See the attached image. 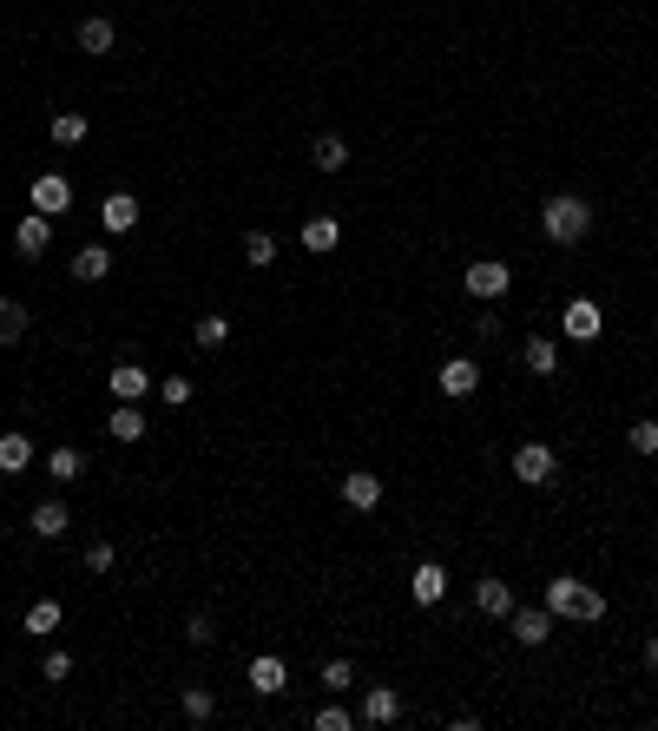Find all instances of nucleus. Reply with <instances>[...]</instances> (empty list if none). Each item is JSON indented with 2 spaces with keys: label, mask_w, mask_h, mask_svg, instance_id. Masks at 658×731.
I'll return each mask as SVG.
<instances>
[{
  "label": "nucleus",
  "mask_w": 658,
  "mask_h": 731,
  "mask_svg": "<svg viewBox=\"0 0 658 731\" xmlns=\"http://www.w3.org/2000/svg\"><path fill=\"white\" fill-rule=\"evenodd\" d=\"M20 330H27V303L0 297V343H20Z\"/></svg>",
  "instance_id": "7c9ffc66"
},
{
  "label": "nucleus",
  "mask_w": 658,
  "mask_h": 731,
  "mask_svg": "<svg viewBox=\"0 0 658 731\" xmlns=\"http://www.w3.org/2000/svg\"><path fill=\"white\" fill-rule=\"evenodd\" d=\"M507 626H514L520 646H547V639H553V613H547V600H540V606H514V613H507Z\"/></svg>",
  "instance_id": "423d86ee"
},
{
  "label": "nucleus",
  "mask_w": 658,
  "mask_h": 731,
  "mask_svg": "<svg viewBox=\"0 0 658 731\" xmlns=\"http://www.w3.org/2000/svg\"><path fill=\"white\" fill-rule=\"evenodd\" d=\"M53 145H86V132H93V126H86V112H53Z\"/></svg>",
  "instance_id": "a878e982"
},
{
  "label": "nucleus",
  "mask_w": 658,
  "mask_h": 731,
  "mask_svg": "<svg viewBox=\"0 0 658 731\" xmlns=\"http://www.w3.org/2000/svg\"><path fill=\"white\" fill-rule=\"evenodd\" d=\"M343 501H349V508H362V514L382 508V475H369V468H349V475H343Z\"/></svg>",
  "instance_id": "f8f14e48"
},
{
  "label": "nucleus",
  "mask_w": 658,
  "mask_h": 731,
  "mask_svg": "<svg viewBox=\"0 0 658 731\" xmlns=\"http://www.w3.org/2000/svg\"><path fill=\"white\" fill-rule=\"evenodd\" d=\"M441 396H474V389H481V363H474V356H448V363H441Z\"/></svg>",
  "instance_id": "0eeeda50"
},
{
  "label": "nucleus",
  "mask_w": 658,
  "mask_h": 731,
  "mask_svg": "<svg viewBox=\"0 0 658 731\" xmlns=\"http://www.w3.org/2000/svg\"><path fill=\"white\" fill-rule=\"evenodd\" d=\"M244 264H251V271H270V264H277V238H270V231H251V238H244Z\"/></svg>",
  "instance_id": "cd10ccee"
},
{
  "label": "nucleus",
  "mask_w": 658,
  "mask_h": 731,
  "mask_svg": "<svg viewBox=\"0 0 658 731\" xmlns=\"http://www.w3.org/2000/svg\"><path fill=\"white\" fill-rule=\"evenodd\" d=\"M461 284H468V297L494 303V297H507V290H514V271H507V264H494V257H481V264H468V271H461Z\"/></svg>",
  "instance_id": "39448f33"
},
{
  "label": "nucleus",
  "mask_w": 658,
  "mask_h": 731,
  "mask_svg": "<svg viewBox=\"0 0 658 731\" xmlns=\"http://www.w3.org/2000/svg\"><path fill=\"white\" fill-rule=\"evenodd\" d=\"M408 593H415V606H441L448 600V567H441V560H422V567L408 573Z\"/></svg>",
  "instance_id": "6e6552de"
},
{
  "label": "nucleus",
  "mask_w": 658,
  "mask_h": 731,
  "mask_svg": "<svg viewBox=\"0 0 658 731\" xmlns=\"http://www.w3.org/2000/svg\"><path fill=\"white\" fill-rule=\"evenodd\" d=\"M47 475H53V481H79V475H86V455H79L73 442H60V448L47 455Z\"/></svg>",
  "instance_id": "b1692460"
},
{
  "label": "nucleus",
  "mask_w": 658,
  "mask_h": 731,
  "mask_svg": "<svg viewBox=\"0 0 658 731\" xmlns=\"http://www.w3.org/2000/svg\"><path fill=\"white\" fill-rule=\"evenodd\" d=\"M402 718V692L395 685H369V699H362V725H395Z\"/></svg>",
  "instance_id": "4468645a"
},
{
  "label": "nucleus",
  "mask_w": 658,
  "mask_h": 731,
  "mask_svg": "<svg viewBox=\"0 0 658 731\" xmlns=\"http://www.w3.org/2000/svg\"><path fill=\"white\" fill-rule=\"evenodd\" d=\"M185 639H191V646H211V639H218V620H211V613H191V620H185Z\"/></svg>",
  "instance_id": "e433bc0d"
},
{
  "label": "nucleus",
  "mask_w": 658,
  "mask_h": 731,
  "mask_svg": "<svg viewBox=\"0 0 658 731\" xmlns=\"http://www.w3.org/2000/svg\"><path fill=\"white\" fill-rule=\"evenodd\" d=\"M310 165H316V172H343V165H349V145L336 139V132H323V139L310 145Z\"/></svg>",
  "instance_id": "4be33fe9"
},
{
  "label": "nucleus",
  "mask_w": 658,
  "mask_h": 731,
  "mask_svg": "<svg viewBox=\"0 0 658 731\" xmlns=\"http://www.w3.org/2000/svg\"><path fill=\"white\" fill-rule=\"evenodd\" d=\"M547 613L553 620H606V593L586 587V580H573V573H553L547 580Z\"/></svg>",
  "instance_id": "f03ea898"
},
{
  "label": "nucleus",
  "mask_w": 658,
  "mask_h": 731,
  "mask_svg": "<svg viewBox=\"0 0 658 731\" xmlns=\"http://www.w3.org/2000/svg\"><path fill=\"white\" fill-rule=\"evenodd\" d=\"M336 244H343V224H336V218H310V224H303V251L323 257V251H336Z\"/></svg>",
  "instance_id": "412c9836"
},
{
  "label": "nucleus",
  "mask_w": 658,
  "mask_h": 731,
  "mask_svg": "<svg viewBox=\"0 0 658 731\" xmlns=\"http://www.w3.org/2000/svg\"><path fill=\"white\" fill-rule=\"evenodd\" d=\"M211 712H218L211 685H185V718H191V725H211Z\"/></svg>",
  "instance_id": "c756f323"
},
{
  "label": "nucleus",
  "mask_w": 658,
  "mask_h": 731,
  "mask_svg": "<svg viewBox=\"0 0 658 731\" xmlns=\"http://www.w3.org/2000/svg\"><path fill=\"white\" fill-rule=\"evenodd\" d=\"M520 356H527L533 376H553V369H560V343H553V336H540V330H533L527 343H520Z\"/></svg>",
  "instance_id": "6ab92c4d"
},
{
  "label": "nucleus",
  "mask_w": 658,
  "mask_h": 731,
  "mask_svg": "<svg viewBox=\"0 0 658 731\" xmlns=\"http://www.w3.org/2000/svg\"><path fill=\"white\" fill-rule=\"evenodd\" d=\"M47 244H53V218L47 211H27V218L14 224V251L20 257H47Z\"/></svg>",
  "instance_id": "1a4fd4ad"
},
{
  "label": "nucleus",
  "mask_w": 658,
  "mask_h": 731,
  "mask_svg": "<svg viewBox=\"0 0 658 731\" xmlns=\"http://www.w3.org/2000/svg\"><path fill=\"white\" fill-rule=\"evenodd\" d=\"M33 211H47V218L73 211V185H66L60 172H40V178H33Z\"/></svg>",
  "instance_id": "9d476101"
},
{
  "label": "nucleus",
  "mask_w": 658,
  "mask_h": 731,
  "mask_svg": "<svg viewBox=\"0 0 658 731\" xmlns=\"http://www.w3.org/2000/svg\"><path fill=\"white\" fill-rule=\"evenodd\" d=\"M106 389H112V402H139L152 389V376L139 363H119V369H106Z\"/></svg>",
  "instance_id": "2eb2a0df"
},
{
  "label": "nucleus",
  "mask_w": 658,
  "mask_h": 731,
  "mask_svg": "<svg viewBox=\"0 0 658 731\" xmlns=\"http://www.w3.org/2000/svg\"><path fill=\"white\" fill-rule=\"evenodd\" d=\"M106 271H112V251H106V244H86V251H73V277H79V284H99Z\"/></svg>",
  "instance_id": "aec40b11"
},
{
  "label": "nucleus",
  "mask_w": 658,
  "mask_h": 731,
  "mask_svg": "<svg viewBox=\"0 0 658 731\" xmlns=\"http://www.w3.org/2000/svg\"><path fill=\"white\" fill-rule=\"evenodd\" d=\"M474 606H481L487 620H507L514 613V587L507 580H474Z\"/></svg>",
  "instance_id": "f3484780"
},
{
  "label": "nucleus",
  "mask_w": 658,
  "mask_h": 731,
  "mask_svg": "<svg viewBox=\"0 0 658 731\" xmlns=\"http://www.w3.org/2000/svg\"><path fill=\"white\" fill-rule=\"evenodd\" d=\"M645 672H658V633L645 639Z\"/></svg>",
  "instance_id": "58836bf2"
},
{
  "label": "nucleus",
  "mask_w": 658,
  "mask_h": 731,
  "mask_svg": "<svg viewBox=\"0 0 658 731\" xmlns=\"http://www.w3.org/2000/svg\"><path fill=\"white\" fill-rule=\"evenodd\" d=\"M191 336H198V350H224V343H231V317H198Z\"/></svg>",
  "instance_id": "bb28decb"
},
{
  "label": "nucleus",
  "mask_w": 658,
  "mask_h": 731,
  "mask_svg": "<svg viewBox=\"0 0 658 731\" xmlns=\"http://www.w3.org/2000/svg\"><path fill=\"white\" fill-rule=\"evenodd\" d=\"M626 448H632V455H658V422H652V415L626 429Z\"/></svg>",
  "instance_id": "2f4dec72"
},
{
  "label": "nucleus",
  "mask_w": 658,
  "mask_h": 731,
  "mask_svg": "<svg viewBox=\"0 0 658 731\" xmlns=\"http://www.w3.org/2000/svg\"><path fill=\"white\" fill-rule=\"evenodd\" d=\"M323 685L329 692H349V685H356V666H349V659H323Z\"/></svg>",
  "instance_id": "c9c22d12"
},
{
  "label": "nucleus",
  "mask_w": 658,
  "mask_h": 731,
  "mask_svg": "<svg viewBox=\"0 0 658 731\" xmlns=\"http://www.w3.org/2000/svg\"><path fill=\"white\" fill-rule=\"evenodd\" d=\"M158 396H165V409H185L198 389H191V376H165V382H158Z\"/></svg>",
  "instance_id": "72a5a7b5"
},
{
  "label": "nucleus",
  "mask_w": 658,
  "mask_h": 731,
  "mask_svg": "<svg viewBox=\"0 0 658 731\" xmlns=\"http://www.w3.org/2000/svg\"><path fill=\"white\" fill-rule=\"evenodd\" d=\"M27 461H33V442H27V435H0V475H20V468H27Z\"/></svg>",
  "instance_id": "393cba45"
},
{
  "label": "nucleus",
  "mask_w": 658,
  "mask_h": 731,
  "mask_svg": "<svg viewBox=\"0 0 658 731\" xmlns=\"http://www.w3.org/2000/svg\"><path fill=\"white\" fill-rule=\"evenodd\" d=\"M106 429H112V442H139V435H145V409H139V402H112Z\"/></svg>",
  "instance_id": "a211bd4d"
},
{
  "label": "nucleus",
  "mask_w": 658,
  "mask_h": 731,
  "mask_svg": "<svg viewBox=\"0 0 658 731\" xmlns=\"http://www.w3.org/2000/svg\"><path fill=\"white\" fill-rule=\"evenodd\" d=\"M53 626H60V606H53V600H33L27 606V633H53Z\"/></svg>",
  "instance_id": "f704fd0d"
},
{
  "label": "nucleus",
  "mask_w": 658,
  "mask_h": 731,
  "mask_svg": "<svg viewBox=\"0 0 658 731\" xmlns=\"http://www.w3.org/2000/svg\"><path fill=\"white\" fill-rule=\"evenodd\" d=\"M73 672V652H47V679H66Z\"/></svg>",
  "instance_id": "4c0bfd02"
},
{
  "label": "nucleus",
  "mask_w": 658,
  "mask_h": 731,
  "mask_svg": "<svg viewBox=\"0 0 658 731\" xmlns=\"http://www.w3.org/2000/svg\"><path fill=\"white\" fill-rule=\"evenodd\" d=\"M283 685H290V672H283V659H270V652H257V659H251V692H264V699H283Z\"/></svg>",
  "instance_id": "dca6fc26"
},
{
  "label": "nucleus",
  "mask_w": 658,
  "mask_h": 731,
  "mask_svg": "<svg viewBox=\"0 0 658 731\" xmlns=\"http://www.w3.org/2000/svg\"><path fill=\"white\" fill-rule=\"evenodd\" d=\"M599 330H606V310L593 297H573L560 310V336H573V343H599Z\"/></svg>",
  "instance_id": "20e7f679"
},
{
  "label": "nucleus",
  "mask_w": 658,
  "mask_h": 731,
  "mask_svg": "<svg viewBox=\"0 0 658 731\" xmlns=\"http://www.w3.org/2000/svg\"><path fill=\"white\" fill-rule=\"evenodd\" d=\"M119 567V547L112 541H86V573H112Z\"/></svg>",
  "instance_id": "473e14b6"
},
{
  "label": "nucleus",
  "mask_w": 658,
  "mask_h": 731,
  "mask_svg": "<svg viewBox=\"0 0 658 731\" xmlns=\"http://www.w3.org/2000/svg\"><path fill=\"white\" fill-rule=\"evenodd\" d=\"M99 224H106L112 238H126L132 224H139V198H132V191H112L106 205H99Z\"/></svg>",
  "instance_id": "ddd939ff"
},
{
  "label": "nucleus",
  "mask_w": 658,
  "mask_h": 731,
  "mask_svg": "<svg viewBox=\"0 0 658 731\" xmlns=\"http://www.w3.org/2000/svg\"><path fill=\"white\" fill-rule=\"evenodd\" d=\"M33 541H66V527H73V514H66V501H40V508L27 514Z\"/></svg>",
  "instance_id": "9b49d317"
},
{
  "label": "nucleus",
  "mask_w": 658,
  "mask_h": 731,
  "mask_svg": "<svg viewBox=\"0 0 658 731\" xmlns=\"http://www.w3.org/2000/svg\"><path fill=\"white\" fill-rule=\"evenodd\" d=\"M514 481H527V488H553V481H560V455H553L547 442H520L514 448Z\"/></svg>",
  "instance_id": "7ed1b4c3"
},
{
  "label": "nucleus",
  "mask_w": 658,
  "mask_h": 731,
  "mask_svg": "<svg viewBox=\"0 0 658 731\" xmlns=\"http://www.w3.org/2000/svg\"><path fill=\"white\" fill-rule=\"evenodd\" d=\"M310 725H316V731H356V712H343V705H336V692H329V699L316 705Z\"/></svg>",
  "instance_id": "c85d7f7f"
},
{
  "label": "nucleus",
  "mask_w": 658,
  "mask_h": 731,
  "mask_svg": "<svg viewBox=\"0 0 658 731\" xmlns=\"http://www.w3.org/2000/svg\"><path fill=\"white\" fill-rule=\"evenodd\" d=\"M540 231H547L553 244H580V238H593V205H586L580 191H553L547 205H540Z\"/></svg>",
  "instance_id": "f257e3e1"
},
{
  "label": "nucleus",
  "mask_w": 658,
  "mask_h": 731,
  "mask_svg": "<svg viewBox=\"0 0 658 731\" xmlns=\"http://www.w3.org/2000/svg\"><path fill=\"white\" fill-rule=\"evenodd\" d=\"M112 40H119V27L112 20H79V53H112Z\"/></svg>",
  "instance_id": "5701e85b"
}]
</instances>
